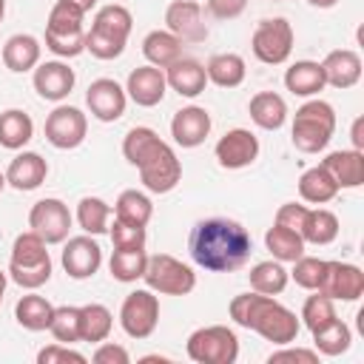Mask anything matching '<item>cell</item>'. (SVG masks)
I'll use <instances>...</instances> for the list:
<instances>
[{"label": "cell", "mask_w": 364, "mask_h": 364, "mask_svg": "<svg viewBox=\"0 0 364 364\" xmlns=\"http://www.w3.org/2000/svg\"><path fill=\"white\" fill-rule=\"evenodd\" d=\"M43 259H51L48 250H46L43 236H37L34 230H26L14 239V245H11V262L14 264H34V262H43Z\"/></svg>", "instance_id": "44"}, {"label": "cell", "mask_w": 364, "mask_h": 364, "mask_svg": "<svg viewBox=\"0 0 364 364\" xmlns=\"http://www.w3.org/2000/svg\"><path fill=\"white\" fill-rule=\"evenodd\" d=\"M57 361H74V364H85L88 358H85L82 353L71 350V344H60V341H54V344L43 347V350L37 353V364H57Z\"/></svg>", "instance_id": "49"}, {"label": "cell", "mask_w": 364, "mask_h": 364, "mask_svg": "<svg viewBox=\"0 0 364 364\" xmlns=\"http://www.w3.org/2000/svg\"><path fill=\"white\" fill-rule=\"evenodd\" d=\"M82 17L85 11L57 0L48 11L46 20V48L54 51L57 57H77L85 51V31H82Z\"/></svg>", "instance_id": "4"}, {"label": "cell", "mask_w": 364, "mask_h": 364, "mask_svg": "<svg viewBox=\"0 0 364 364\" xmlns=\"http://www.w3.org/2000/svg\"><path fill=\"white\" fill-rule=\"evenodd\" d=\"M165 26L182 43H205L208 26L202 20V6L196 0H173L165 9Z\"/></svg>", "instance_id": "14"}, {"label": "cell", "mask_w": 364, "mask_h": 364, "mask_svg": "<svg viewBox=\"0 0 364 364\" xmlns=\"http://www.w3.org/2000/svg\"><path fill=\"white\" fill-rule=\"evenodd\" d=\"M208 3V11L216 17V20H233L245 11L247 0H205Z\"/></svg>", "instance_id": "53"}, {"label": "cell", "mask_w": 364, "mask_h": 364, "mask_svg": "<svg viewBox=\"0 0 364 364\" xmlns=\"http://www.w3.org/2000/svg\"><path fill=\"white\" fill-rule=\"evenodd\" d=\"M247 114L250 119L264 128V131H279L287 119V102L284 97H279L276 91H259L250 97V105H247Z\"/></svg>", "instance_id": "24"}, {"label": "cell", "mask_w": 364, "mask_h": 364, "mask_svg": "<svg viewBox=\"0 0 364 364\" xmlns=\"http://www.w3.org/2000/svg\"><path fill=\"white\" fill-rule=\"evenodd\" d=\"M264 245L273 253L276 262H296L304 253V239L301 233H296L293 228H284L279 222H273V228H267L264 233Z\"/></svg>", "instance_id": "34"}, {"label": "cell", "mask_w": 364, "mask_h": 364, "mask_svg": "<svg viewBox=\"0 0 364 364\" xmlns=\"http://www.w3.org/2000/svg\"><path fill=\"white\" fill-rule=\"evenodd\" d=\"M145 264H148L145 247H139V250H114V253H111V262H108L111 276H114L117 282H125V284L142 279Z\"/></svg>", "instance_id": "39"}, {"label": "cell", "mask_w": 364, "mask_h": 364, "mask_svg": "<svg viewBox=\"0 0 364 364\" xmlns=\"http://www.w3.org/2000/svg\"><path fill=\"white\" fill-rule=\"evenodd\" d=\"M336 193H338V185L321 165H313L299 176V196L310 205H324V202L336 199Z\"/></svg>", "instance_id": "31"}, {"label": "cell", "mask_w": 364, "mask_h": 364, "mask_svg": "<svg viewBox=\"0 0 364 364\" xmlns=\"http://www.w3.org/2000/svg\"><path fill=\"white\" fill-rule=\"evenodd\" d=\"M102 264V247L91 236H74L63 247V267L71 279H91Z\"/></svg>", "instance_id": "16"}, {"label": "cell", "mask_w": 364, "mask_h": 364, "mask_svg": "<svg viewBox=\"0 0 364 364\" xmlns=\"http://www.w3.org/2000/svg\"><path fill=\"white\" fill-rule=\"evenodd\" d=\"M284 85L290 94L296 97H316L327 82H324V71H321V63H313V60H299L287 68L284 74Z\"/></svg>", "instance_id": "27"}, {"label": "cell", "mask_w": 364, "mask_h": 364, "mask_svg": "<svg viewBox=\"0 0 364 364\" xmlns=\"http://www.w3.org/2000/svg\"><path fill=\"white\" fill-rule=\"evenodd\" d=\"M353 142H355V151H361V145H364V136H361V119H355V125H353Z\"/></svg>", "instance_id": "54"}, {"label": "cell", "mask_w": 364, "mask_h": 364, "mask_svg": "<svg viewBox=\"0 0 364 364\" xmlns=\"http://www.w3.org/2000/svg\"><path fill=\"white\" fill-rule=\"evenodd\" d=\"M253 57L264 65H282L293 51V26L284 17H267L253 28Z\"/></svg>", "instance_id": "7"}, {"label": "cell", "mask_w": 364, "mask_h": 364, "mask_svg": "<svg viewBox=\"0 0 364 364\" xmlns=\"http://www.w3.org/2000/svg\"><path fill=\"white\" fill-rule=\"evenodd\" d=\"M119 324L131 338H148L159 324V299L154 290H134L119 307Z\"/></svg>", "instance_id": "9"}, {"label": "cell", "mask_w": 364, "mask_h": 364, "mask_svg": "<svg viewBox=\"0 0 364 364\" xmlns=\"http://www.w3.org/2000/svg\"><path fill=\"white\" fill-rule=\"evenodd\" d=\"M108 233H111L114 250H139V247H145V239H148L142 225H128L122 219H114Z\"/></svg>", "instance_id": "48"}, {"label": "cell", "mask_w": 364, "mask_h": 364, "mask_svg": "<svg viewBox=\"0 0 364 364\" xmlns=\"http://www.w3.org/2000/svg\"><path fill=\"white\" fill-rule=\"evenodd\" d=\"M114 213H117V219H122L128 225H142L145 228L151 222V216H154V205H151V199L142 191L131 188V191H122L117 196Z\"/></svg>", "instance_id": "35"}, {"label": "cell", "mask_w": 364, "mask_h": 364, "mask_svg": "<svg viewBox=\"0 0 364 364\" xmlns=\"http://www.w3.org/2000/svg\"><path fill=\"white\" fill-rule=\"evenodd\" d=\"M191 259L210 273H233L239 270L253 250V239L247 228L228 216L199 219L188 236Z\"/></svg>", "instance_id": "1"}, {"label": "cell", "mask_w": 364, "mask_h": 364, "mask_svg": "<svg viewBox=\"0 0 364 364\" xmlns=\"http://www.w3.org/2000/svg\"><path fill=\"white\" fill-rule=\"evenodd\" d=\"M136 171H139L142 185H145L151 193H168V191H173V188L179 185V179H182V165H179L173 148H171L165 139L136 165Z\"/></svg>", "instance_id": "8"}, {"label": "cell", "mask_w": 364, "mask_h": 364, "mask_svg": "<svg viewBox=\"0 0 364 364\" xmlns=\"http://www.w3.org/2000/svg\"><path fill=\"white\" fill-rule=\"evenodd\" d=\"M3 188H6V173H0V193H3Z\"/></svg>", "instance_id": "59"}, {"label": "cell", "mask_w": 364, "mask_h": 364, "mask_svg": "<svg viewBox=\"0 0 364 364\" xmlns=\"http://www.w3.org/2000/svg\"><path fill=\"white\" fill-rule=\"evenodd\" d=\"M91 361H94V364H128L131 355H128V350H125L122 344L100 341L97 350H94V355H91Z\"/></svg>", "instance_id": "50"}, {"label": "cell", "mask_w": 364, "mask_h": 364, "mask_svg": "<svg viewBox=\"0 0 364 364\" xmlns=\"http://www.w3.org/2000/svg\"><path fill=\"white\" fill-rule=\"evenodd\" d=\"M148 290L162 293V296H188L196 287V273L179 262L171 253H154L148 256L145 273H142Z\"/></svg>", "instance_id": "6"}, {"label": "cell", "mask_w": 364, "mask_h": 364, "mask_svg": "<svg viewBox=\"0 0 364 364\" xmlns=\"http://www.w3.org/2000/svg\"><path fill=\"white\" fill-rule=\"evenodd\" d=\"M3 63L14 74H26L40 63V43L31 34H14L3 46Z\"/></svg>", "instance_id": "25"}, {"label": "cell", "mask_w": 364, "mask_h": 364, "mask_svg": "<svg viewBox=\"0 0 364 364\" xmlns=\"http://www.w3.org/2000/svg\"><path fill=\"white\" fill-rule=\"evenodd\" d=\"M165 88H168L165 71L156 68V65H139V68H134L128 74V82H125V94L136 105H142V108L159 105L162 97H165Z\"/></svg>", "instance_id": "18"}, {"label": "cell", "mask_w": 364, "mask_h": 364, "mask_svg": "<svg viewBox=\"0 0 364 364\" xmlns=\"http://www.w3.org/2000/svg\"><path fill=\"white\" fill-rule=\"evenodd\" d=\"M216 154V162L228 171H239V168H247L256 156H259V139L253 131L247 128H230L213 148Z\"/></svg>", "instance_id": "15"}, {"label": "cell", "mask_w": 364, "mask_h": 364, "mask_svg": "<svg viewBox=\"0 0 364 364\" xmlns=\"http://www.w3.org/2000/svg\"><path fill=\"white\" fill-rule=\"evenodd\" d=\"M6 282H9V276L0 270V304H3V293H6Z\"/></svg>", "instance_id": "57"}, {"label": "cell", "mask_w": 364, "mask_h": 364, "mask_svg": "<svg viewBox=\"0 0 364 364\" xmlns=\"http://www.w3.org/2000/svg\"><path fill=\"white\" fill-rule=\"evenodd\" d=\"M34 136V122L26 111L20 108H9L0 114V145L9 151L23 148L28 139Z\"/></svg>", "instance_id": "33"}, {"label": "cell", "mask_w": 364, "mask_h": 364, "mask_svg": "<svg viewBox=\"0 0 364 364\" xmlns=\"http://www.w3.org/2000/svg\"><path fill=\"white\" fill-rule=\"evenodd\" d=\"M51 316H54V304H51L46 296H37V293H28V296H23V299L14 304V318H17V324L26 327V330H31V333L48 330Z\"/></svg>", "instance_id": "29"}, {"label": "cell", "mask_w": 364, "mask_h": 364, "mask_svg": "<svg viewBox=\"0 0 364 364\" xmlns=\"http://www.w3.org/2000/svg\"><path fill=\"white\" fill-rule=\"evenodd\" d=\"M318 293H324L333 301H358L364 293V273L361 267L350 262H327L324 279L318 284Z\"/></svg>", "instance_id": "12"}, {"label": "cell", "mask_w": 364, "mask_h": 364, "mask_svg": "<svg viewBox=\"0 0 364 364\" xmlns=\"http://www.w3.org/2000/svg\"><path fill=\"white\" fill-rule=\"evenodd\" d=\"M125 43L128 40H119L102 28H94V26L85 34V51H91V57H97V60H117L125 51Z\"/></svg>", "instance_id": "46"}, {"label": "cell", "mask_w": 364, "mask_h": 364, "mask_svg": "<svg viewBox=\"0 0 364 364\" xmlns=\"http://www.w3.org/2000/svg\"><path fill=\"white\" fill-rule=\"evenodd\" d=\"M108 216H111V205L102 202L100 196H82L77 205V222L88 236H100L108 230Z\"/></svg>", "instance_id": "38"}, {"label": "cell", "mask_w": 364, "mask_h": 364, "mask_svg": "<svg viewBox=\"0 0 364 364\" xmlns=\"http://www.w3.org/2000/svg\"><path fill=\"white\" fill-rule=\"evenodd\" d=\"M324 82L333 88H353L361 80V57L353 48H336L321 60Z\"/></svg>", "instance_id": "21"}, {"label": "cell", "mask_w": 364, "mask_h": 364, "mask_svg": "<svg viewBox=\"0 0 364 364\" xmlns=\"http://www.w3.org/2000/svg\"><path fill=\"white\" fill-rule=\"evenodd\" d=\"M310 6H316V9H333L338 0H307Z\"/></svg>", "instance_id": "56"}, {"label": "cell", "mask_w": 364, "mask_h": 364, "mask_svg": "<svg viewBox=\"0 0 364 364\" xmlns=\"http://www.w3.org/2000/svg\"><path fill=\"white\" fill-rule=\"evenodd\" d=\"M3 14H6V0H0V23H3Z\"/></svg>", "instance_id": "58"}, {"label": "cell", "mask_w": 364, "mask_h": 364, "mask_svg": "<svg viewBox=\"0 0 364 364\" xmlns=\"http://www.w3.org/2000/svg\"><path fill=\"white\" fill-rule=\"evenodd\" d=\"M114 327V316L105 304H82L80 307V341H88V344H100L108 338Z\"/></svg>", "instance_id": "32"}, {"label": "cell", "mask_w": 364, "mask_h": 364, "mask_svg": "<svg viewBox=\"0 0 364 364\" xmlns=\"http://www.w3.org/2000/svg\"><path fill=\"white\" fill-rule=\"evenodd\" d=\"M304 245H330L338 236V216L327 208H307L301 228H299Z\"/></svg>", "instance_id": "28"}, {"label": "cell", "mask_w": 364, "mask_h": 364, "mask_svg": "<svg viewBox=\"0 0 364 364\" xmlns=\"http://www.w3.org/2000/svg\"><path fill=\"white\" fill-rule=\"evenodd\" d=\"M205 74H208V82H213L219 88H236L245 82V60L233 51L213 54L205 65Z\"/></svg>", "instance_id": "30"}, {"label": "cell", "mask_w": 364, "mask_h": 364, "mask_svg": "<svg viewBox=\"0 0 364 364\" xmlns=\"http://www.w3.org/2000/svg\"><path fill=\"white\" fill-rule=\"evenodd\" d=\"M159 142H162V139H159V134H156L154 128L136 125V128H131V131L125 134V139H122V154H125V159L136 168Z\"/></svg>", "instance_id": "41"}, {"label": "cell", "mask_w": 364, "mask_h": 364, "mask_svg": "<svg viewBox=\"0 0 364 364\" xmlns=\"http://www.w3.org/2000/svg\"><path fill=\"white\" fill-rule=\"evenodd\" d=\"M46 176H48V162L34 151L17 154L6 168V182L14 191H34L46 182Z\"/></svg>", "instance_id": "20"}, {"label": "cell", "mask_w": 364, "mask_h": 364, "mask_svg": "<svg viewBox=\"0 0 364 364\" xmlns=\"http://www.w3.org/2000/svg\"><path fill=\"white\" fill-rule=\"evenodd\" d=\"M85 105L88 111L100 119V122H117L122 114H125V105H128V94L125 88L111 80V77H100L88 85L85 91Z\"/></svg>", "instance_id": "13"}, {"label": "cell", "mask_w": 364, "mask_h": 364, "mask_svg": "<svg viewBox=\"0 0 364 364\" xmlns=\"http://www.w3.org/2000/svg\"><path fill=\"white\" fill-rule=\"evenodd\" d=\"M91 26H94V28H102V31L119 37V40H128V34H131V28H134V17H131V11H128L125 6L111 3V6H102V9L94 14V23H91Z\"/></svg>", "instance_id": "40"}, {"label": "cell", "mask_w": 364, "mask_h": 364, "mask_svg": "<svg viewBox=\"0 0 364 364\" xmlns=\"http://www.w3.org/2000/svg\"><path fill=\"white\" fill-rule=\"evenodd\" d=\"M270 364H279V361H304V364H318V353L316 350H304V347H287L279 350V353H270L267 358Z\"/></svg>", "instance_id": "52"}, {"label": "cell", "mask_w": 364, "mask_h": 364, "mask_svg": "<svg viewBox=\"0 0 364 364\" xmlns=\"http://www.w3.org/2000/svg\"><path fill=\"white\" fill-rule=\"evenodd\" d=\"M324 267H327L324 259H316V256H304V253H301V256L293 262L290 276H293V282H296L299 287H304V290H318V284H321V279H324Z\"/></svg>", "instance_id": "47"}, {"label": "cell", "mask_w": 364, "mask_h": 364, "mask_svg": "<svg viewBox=\"0 0 364 364\" xmlns=\"http://www.w3.org/2000/svg\"><path fill=\"white\" fill-rule=\"evenodd\" d=\"M85 131H88V119L74 105H57L46 117V139L60 151H71V148L82 145Z\"/></svg>", "instance_id": "11"}, {"label": "cell", "mask_w": 364, "mask_h": 364, "mask_svg": "<svg viewBox=\"0 0 364 364\" xmlns=\"http://www.w3.org/2000/svg\"><path fill=\"white\" fill-rule=\"evenodd\" d=\"M313 344H316V353H321V355H341L350 350L353 333L341 318H333L330 324L313 330Z\"/></svg>", "instance_id": "36"}, {"label": "cell", "mask_w": 364, "mask_h": 364, "mask_svg": "<svg viewBox=\"0 0 364 364\" xmlns=\"http://www.w3.org/2000/svg\"><path fill=\"white\" fill-rule=\"evenodd\" d=\"M9 279L26 290H37L43 287L48 279H51V259H43V262H34V264H14L9 262Z\"/></svg>", "instance_id": "43"}, {"label": "cell", "mask_w": 364, "mask_h": 364, "mask_svg": "<svg viewBox=\"0 0 364 364\" xmlns=\"http://www.w3.org/2000/svg\"><path fill=\"white\" fill-rule=\"evenodd\" d=\"M321 168L341 188H358L364 182V154L361 151H333L321 159Z\"/></svg>", "instance_id": "23"}, {"label": "cell", "mask_w": 364, "mask_h": 364, "mask_svg": "<svg viewBox=\"0 0 364 364\" xmlns=\"http://www.w3.org/2000/svg\"><path fill=\"white\" fill-rule=\"evenodd\" d=\"M333 318H338L336 316V307H333V299H327L318 290H316V296H307V301L301 307V321H304V327L310 333L318 330V327H324V324H330Z\"/></svg>", "instance_id": "45"}, {"label": "cell", "mask_w": 364, "mask_h": 364, "mask_svg": "<svg viewBox=\"0 0 364 364\" xmlns=\"http://www.w3.org/2000/svg\"><path fill=\"white\" fill-rule=\"evenodd\" d=\"M28 228L46 239V245H60L68 239L71 230V210L63 199H40L28 210Z\"/></svg>", "instance_id": "10"}, {"label": "cell", "mask_w": 364, "mask_h": 364, "mask_svg": "<svg viewBox=\"0 0 364 364\" xmlns=\"http://www.w3.org/2000/svg\"><path fill=\"white\" fill-rule=\"evenodd\" d=\"M48 330H51V336H54L60 344H74V341H80V307H71V304L54 307V316H51Z\"/></svg>", "instance_id": "42"}, {"label": "cell", "mask_w": 364, "mask_h": 364, "mask_svg": "<svg viewBox=\"0 0 364 364\" xmlns=\"http://www.w3.org/2000/svg\"><path fill=\"white\" fill-rule=\"evenodd\" d=\"M333 131H336L333 105L324 100H307L293 117L290 139L301 154H318L333 139Z\"/></svg>", "instance_id": "3"}, {"label": "cell", "mask_w": 364, "mask_h": 364, "mask_svg": "<svg viewBox=\"0 0 364 364\" xmlns=\"http://www.w3.org/2000/svg\"><path fill=\"white\" fill-rule=\"evenodd\" d=\"M74 68H68L60 60H48V63H37L34 68V91L48 100V102H60L71 94L74 88Z\"/></svg>", "instance_id": "17"}, {"label": "cell", "mask_w": 364, "mask_h": 364, "mask_svg": "<svg viewBox=\"0 0 364 364\" xmlns=\"http://www.w3.org/2000/svg\"><path fill=\"white\" fill-rule=\"evenodd\" d=\"M165 71V82L179 94V97H199L208 85V74L205 65L191 60V57H179L176 63H171Z\"/></svg>", "instance_id": "22"}, {"label": "cell", "mask_w": 364, "mask_h": 364, "mask_svg": "<svg viewBox=\"0 0 364 364\" xmlns=\"http://www.w3.org/2000/svg\"><path fill=\"white\" fill-rule=\"evenodd\" d=\"M142 54L151 65L156 68H168L171 63H176L182 57V40L176 34H171L168 28H156L151 34H145L142 40Z\"/></svg>", "instance_id": "26"}, {"label": "cell", "mask_w": 364, "mask_h": 364, "mask_svg": "<svg viewBox=\"0 0 364 364\" xmlns=\"http://www.w3.org/2000/svg\"><path fill=\"white\" fill-rule=\"evenodd\" d=\"M230 318L239 327L253 330L264 341H273L279 347L293 344L296 336H299V327H301V321L296 318L293 310H287L284 304H279L273 296H264V293H256V290L233 296V301H230Z\"/></svg>", "instance_id": "2"}, {"label": "cell", "mask_w": 364, "mask_h": 364, "mask_svg": "<svg viewBox=\"0 0 364 364\" xmlns=\"http://www.w3.org/2000/svg\"><path fill=\"white\" fill-rule=\"evenodd\" d=\"M188 358L196 364H233L239 358V338L225 324L199 327L188 336Z\"/></svg>", "instance_id": "5"}, {"label": "cell", "mask_w": 364, "mask_h": 364, "mask_svg": "<svg viewBox=\"0 0 364 364\" xmlns=\"http://www.w3.org/2000/svg\"><path fill=\"white\" fill-rule=\"evenodd\" d=\"M287 279H290V273L284 270L282 262H276V259L259 262V264L250 270V290L264 293V296H279V293L287 287Z\"/></svg>", "instance_id": "37"}, {"label": "cell", "mask_w": 364, "mask_h": 364, "mask_svg": "<svg viewBox=\"0 0 364 364\" xmlns=\"http://www.w3.org/2000/svg\"><path fill=\"white\" fill-rule=\"evenodd\" d=\"M65 3H71V6H77V9H82V11H91L97 0H65Z\"/></svg>", "instance_id": "55"}, {"label": "cell", "mask_w": 364, "mask_h": 364, "mask_svg": "<svg viewBox=\"0 0 364 364\" xmlns=\"http://www.w3.org/2000/svg\"><path fill=\"white\" fill-rule=\"evenodd\" d=\"M210 134V114L199 105H188V108H179L171 119V136L176 145L182 148H196L208 139Z\"/></svg>", "instance_id": "19"}, {"label": "cell", "mask_w": 364, "mask_h": 364, "mask_svg": "<svg viewBox=\"0 0 364 364\" xmlns=\"http://www.w3.org/2000/svg\"><path fill=\"white\" fill-rule=\"evenodd\" d=\"M304 213H307V205H299V202H284V205L276 210V222H279V225H284V228H293V230L299 233Z\"/></svg>", "instance_id": "51"}]
</instances>
